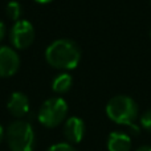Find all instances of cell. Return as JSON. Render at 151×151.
<instances>
[{
    "label": "cell",
    "instance_id": "obj_1",
    "mask_svg": "<svg viewBox=\"0 0 151 151\" xmlns=\"http://www.w3.org/2000/svg\"><path fill=\"white\" fill-rule=\"evenodd\" d=\"M45 60L55 69L72 70L81 60V49L73 40L58 39L47 48Z\"/></svg>",
    "mask_w": 151,
    "mask_h": 151
},
{
    "label": "cell",
    "instance_id": "obj_2",
    "mask_svg": "<svg viewBox=\"0 0 151 151\" xmlns=\"http://www.w3.org/2000/svg\"><path fill=\"white\" fill-rule=\"evenodd\" d=\"M106 114L113 122L118 125L129 126L134 133H139V127L135 125L138 118V105L131 97L127 96H115L107 102Z\"/></svg>",
    "mask_w": 151,
    "mask_h": 151
},
{
    "label": "cell",
    "instance_id": "obj_3",
    "mask_svg": "<svg viewBox=\"0 0 151 151\" xmlns=\"http://www.w3.org/2000/svg\"><path fill=\"white\" fill-rule=\"evenodd\" d=\"M5 138L11 151H33L36 146L33 126L24 119L9 123L5 130Z\"/></svg>",
    "mask_w": 151,
    "mask_h": 151
},
{
    "label": "cell",
    "instance_id": "obj_4",
    "mask_svg": "<svg viewBox=\"0 0 151 151\" xmlns=\"http://www.w3.org/2000/svg\"><path fill=\"white\" fill-rule=\"evenodd\" d=\"M68 114V104L61 97H52L41 105L37 114V119L48 129L57 127L65 121Z\"/></svg>",
    "mask_w": 151,
    "mask_h": 151
},
{
    "label": "cell",
    "instance_id": "obj_5",
    "mask_svg": "<svg viewBox=\"0 0 151 151\" xmlns=\"http://www.w3.org/2000/svg\"><path fill=\"white\" fill-rule=\"evenodd\" d=\"M11 44L16 49H27L35 40V28L28 20H17L9 32Z\"/></svg>",
    "mask_w": 151,
    "mask_h": 151
},
{
    "label": "cell",
    "instance_id": "obj_6",
    "mask_svg": "<svg viewBox=\"0 0 151 151\" xmlns=\"http://www.w3.org/2000/svg\"><path fill=\"white\" fill-rule=\"evenodd\" d=\"M20 68V57L17 52L9 47H0V77H12Z\"/></svg>",
    "mask_w": 151,
    "mask_h": 151
},
{
    "label": "cell",
    "instance_id": "obj_7",
    "mask_svg": "<svg viewBox=\"0 0 151 151\" xmlns=\"http://www.w3.org/2000/svg\"><path fill=\"white\" fill-rule=\"evenodd\" d=\"M64 135L69 143H80L85 135V123L81 118L70 117L64 123Z\"/></svg>",
    "mask_w": 151,
    "mask_h": 151
},
{
    "label": "cell",
    "instance_id": "obj_8",
    "mask_svg": "<svg viewBox=\"0 0 151 151\" xmlns=\"http://www.w3.org/2000/svg\"><path fill=\"white\" fill-rule=\"evenodd\" d=\"M7 109L15 118H23L29 111V99L21 91H15L11 94L7 104Z\"/></svg>",
    "mask_w": 151,
    "mask_h": 151
},
{
    "label": "cell",
    "instance_id": "obj_9",
    "mask_svg": "<svg viewBox=\"0 0 151 151\" xmlns=\"http://www.w3.org/2000/svg\"><path fill=\"white\" fill-rule=\"evenodd\" d=\"M107 150L109 151H130L131 138L125 133L114 131L107 139Z\"/></svg>",
    "mask_w": 151,
    "mask_h": 151
},
{
    "label": "cell",
    "instance_id": "obj_10",
    "mask_svg": "<svg viewBox=\"0 0 151 151\" xmlns=\"http://www.w3.org/2000/svg\"><path fill=\"white\" fill-rule=\"evenodd\" d=\"M73 83V78L69 73H60L56 76L55 80L52 82V89L55 93L57 94H64L72 88Z\"/></svg>",
    "mask_w": 151,
    "mask_h": 151
},
{
    "label": "cell",
    "instance_id": "obj_11",
    "mask_svg": "<svg viewBox=\"0 0 151 151\" xmlns=\"http://www.w3.org/2000/svg\"><path fill=\"white\" fill-rule=\"evenodd\" d=\"M5 12H7V16L11 19L12 21H17L21 16V5L19 1L16 0H12L7 4V8H5Z\"/></svg>",
    "mask_w": 151,
    "mask_h": 151
},
{
    "label": "cell",
    "instance_id": "obj_12",
    "mask_svg": "<svg viewBox=\"0 0 151 151\" xmlns=\"http://www.w3.org/2000/svg\"><path fill=\"white\" fill-rule=\"evenodd\" d=\"M47 151H76L74 147L68 142H60V143L52 145Z\"/></svg>",
    "mask_w": 151,
    "mask_h": 151
},
{
    "label": "cell",
    "instance_id": "obj_13",
    "mask_svg": "<svg viewBox=\"0 0 151 151\" xmlns=\"http://www.w3.org/2000/svg\"><path fill=\"white\" fill-rule=\"evenodd\" d=\"M141 125L146 131L151 133V109L145 111L141 117Z\"/></svg>",
    "mask_w": 151,
    "mask_h": 151
},
{
    "label": "cell",
    "instance_id": "obj_14",
    "mask_svg": "<svg viewBox=\"0 0 151 151\" xmlns=\"http://www.w3.org/2000/svg\"><path fill=\"white\" fill-rule=\"evenodd\" d=\"M5 33H7V28H5V24L0 20V42L4 40L5 37Z\"/></svg>",
    "mask_w": 151,
    "mask_h": 151
},
{
    "label": "cell",
    "instance_id": "obj_15",
    "mask_svg": "<svg viewBox=\"0 0 151 151\" xmlns=\"http://www.w3.org/2000/svg\"><path fill=\"white\" fill-rule=\"evenodd\" d=\"M4 138H5V131H4V129H3V126L0 125V143L3 142Z\"/></svg>",
    "mask_w": 151,
    "mask_h": 151
},
{
    "label": "cell",
    "instance_id": "obj_16",
    "mask_svg": "<svg viewBox=\"0 0 151 151\" xmlns=\"http://www.w3.org/2000/svg\"><path fill=\"white\" fill-rule=\"evenodd\" d=\"M137 151H151V146L149 145H145V146H141Z\"/></svg>",
    "mask_w": 151,
    "mask_h": 151
},
{
    "label": "cell",
    "instance_id": "obj_17",
    "mask_svg": "<svg viewBox=\"0 0 151 151\" xmlns=\"http://www.w3.org/2000/svg\"><path fill=\"white\" fill-rule=\"evenodd\" d=\"M36 3H39V4H48V3L53 1V0H35Z\"/></svg>",
    "mask_w": 151,
    "mask_h": 151
},
{
    "label": "cell",
    "instance_id": "obj_18",
    "mask_svg": "<svg viewBox=\"0 0 151 151\" xmlns=\"http://www.w3.org/2000/svg\"><path fill=\"white\" fill-rule=\"evenodd\" d=\"M150 37H151V31H150Z\"/></svg>",
    "mask_w": 151,
    "mask_h": 151
},
{
    "label": "cell",
    "instance_id": "obj_19",
    "mask_svg": "<svg viewBox=\"0 0 151 151\" xmlns=\"http://www.w3.org/2000/svg\"><path fill=\"white\" fill-rule=\"evenodd\" d=\"M150 3H151V0H150Z\"/></svg>",
    "mask_w": 151,
    "mask_h": 151
}]
</instances>
